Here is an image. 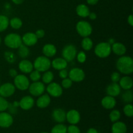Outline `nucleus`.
<instances>
[{"label": "nucleus", "mask_w": 133, "mask_h": 133, "mask_svg": "<svg viewBox=\"0 0 133 133\" xmlns=\"http://www.w3.org/2000/svg\"><path fill=\"white\" fill-rule=\"evenodd\" d=\"M116 68L125 75H129L133 72V59L129 56H121L116 61Z\"/></svg>", "instance_id": "obj_1"}, {"label": "nucleus", "mask_w": 133, "mask_h": 133, "mask_svg": "<svg viewBox=\"0 0 133 133\" xmlns=\"http://www.w3.org/2000/svg\"><path fill=\"white\" fill-rule=\"evenodd\" d=\"M51 66L50 60L45 56H40L35 60L33 62V67L35 70L40 72H45L49 70Z\"/></svg>", "instance_id": "obj_2"}, {"label": "nucleus", "mask_w": 133, "mask_h": 133, "mask_svg": "<svg viewBox=\"0 0 133 133\" xmlns=\"http://www.w3.org/2000/svg\"><path fill=\"white\" fill-rule=\"evenodd\" d=\"M4 43L10 49H18L22 44V37L17 33L8 34L4 39Z\"/></svg>", "instance_id": "obj_3"}, {"label": "nucleus", "mask_w": 133, "mask_h": 133, "mask_svg": "<svg viewBox=\"0 0 133 133\" xmlns=\"http://www.w3.org/2000/svg\"><path fill=\"white\" fill-rule=\"evenodd\" d=\"M112 52L111 45L107 42H100L96 45L94 49V53L97 57L101 58H105L109 57Z\"/></svg>", "instance_id": "obj_4"}, {"label": "nucleus", "mask_w": 133, "mask_h": 133, "mask_svg": "<svg viewBox=\"0 0 133 133\" xmlns=\"http://www.w3.org/2000/svg\"><path fill=\"white\" fill-rule=\"evenodd\" d=\"M76 30L81 36L83 38L88 37L92 34V27L89 22L81 20L77 23Z\"/></svg>", "instance_id": "obj_5"}, {"label": "nucleus", "mask_w": 133, "mask_h": 133, "mask_svg": "<svg viewBox=\"0 0 133 133\" xmlns=\"http://www.w3.org/2000/svg\"><path fill=\"white\" fill-rule=\"evenodd\" d=\"M14 85L19 90H26L30 85L29 79L23 74H18L14 78Z\"/></svg>", "instance_id": "obj_6"}, {"label": "nucleus", "mask_w": 133, "mask_h": 133, "mask_svg": "<svg viewBox=\"0 0 133 133\" xmlns=\"http://www.w3.org/2000/svg\"><path fill=\"white\" fill-rule=\"evenodd\" d=\"M77 54V49L75 45L73 44L66 45L62 49V58H64L68 62L74 61L76 58Z\"/></svg>", "instance_id": "obj_7"}, {"label": "nucleus", "mask_w": 133, "mask_h": 133, "mask_svg": "<svg viewBox=\"0 0 133 133\" xmlns=\"http://www.w3.org/2000/svg\"><path fill=\"white\" fill-rule=\"evenodd\" d=\"M30 94L35 97H38L44 93L45 90L44 83L40 82V81L33 82L32 84H30L28 88Z\"/></svg>", "instance_id": "obj_8"}, {"label": "nucleus", "mask_w": 133, "mask_h": 133, "mask_svg": "<svg viewBox=\"0 0 133 133\" xmlns=\"http://www.w3.org/2000/svg\"><path fill=\"white\" fill-rule=\"evenodd\" d=\"M68 77L73 82H79L83 81L85 78V73L79 68H74L71 69L68 73Z\"/></svg>", "instance_id": "obj_9"}, {"label": "nucleus", "mask_w": 133, "mask_h": 133, "mask_svg": "<svg viewBox=\"0 0 133 133\" xmlns=\"http://www.w3.org/2000/svg\"><path fill=\"white\" fill-rule=\"evenodd\" d=\"M46 90L48 94L50 96L54 97H58L63 93L62 87L55 82H51L48 84V86L46 88Z\"/></svg>", "instance_id": "obj_10"}, {"label": "nucleus", "mask_w": 133, "mask_h": 133, "mask_svg": "<svg viewBox=\"0 0 133 133\" xmlns=\"http://www.w3.org/2000/svg\"><path fill=\"white\" fill-rule=\"evenodd\" d=\"M15 91V86L10 83H6L0 86V96H2L5 98L12 96Z\"/></svg>", "instance_id": "obj_11"}, {"label": "nucleus", "mask_w": 133, "mask_h": 133, "mask_svg": "<svg viewBox=\"0 0 133 133\" xmlns=\"http://www.w3.org/2000/svg\"><path fill=\"white\" fill-rule=\"evenodd\" d=\"M13 121L14 119L10 113L5 111L0 112V127L8 128L12 125Z\"/></svg>", "instance_id": "obj_12"}, {"label": "nucleus", "mask_w": 133, "mask_h": 133, "mask_svg": "<svg viewBox=\"0 0 133 133\" xmlns=\"http://www.w3.org/2000/svg\"><path fill=\"white\" fill-rule=\"evenodd\" d=\"M22 43L28 47L35 45L38 42V38L34 32H26L22 37Z\"/></svg>", "instance_id": "obj_13"}, {"label": "nucleus", "mask_w": 133, "mask_h": 133, "mask_svg": "<svg viewBox=\"0 0 133 133\" xmlns=\"http://www.w3.org/2000/svg\"><path fill=\"white\" fill-rule=\"evenodd\" d=\"M66 120L71 125H76L80 122V113L75 109L69 110L66 112Z\"/></svg>", "instance_id": "obj_14"}, {"label": "nucleus", "mask_w": 133, "mask_h": 133, "mask_svg": "<svg viewBox=\"0 0 133 133\" xmlns=\"http://www.w3.org/2000/svg\"><path fill=\"white\" fill-rule=\"evenodd\" d=\"M35 105V100L33 97L29 96H26L22 97L19 102V106L24 110H30Z\"/></svg>", "instance_id": "obj_15"}, {"label": "nucleus", "mask_w": 133, "mask_h": 133, "mask_svg": "<svg viewBox=\"0 0 133 133\" xmlns=\"http://www.w3.org/2000/svg\"><path fill=\"white\" fill-rule=\"evenodd\" d=\"M53 120L58 123H64L66 120V112L61 108H57L53 110L52 112Z\"/></svg>", "instance_id": "obj_16"}, {"label": "nucleus", "mask_w": 133, "mask_h": 133, "mask_svg": "<svg viewBox=\"0 0 133 133\" xmlns=\"http://www.w3.org/2000/svg\"><path fill=\"white\" fill-rule=\"evenodd\" d=\"M121 90L122 88L118 83H112L107 87L106 92L108 96L115 97L120 94Z\"/></svg>", "instance_id": "obj_17"}, {"label": "nucleus", "mask_w": 133, "mask_h": 133, "mask_svg": "<svg viewBox=\"0 0 133 133\" xmlns=\"http://www.w3.org/2000/svg\"><path fill=\"white\" fill-rule=\"evenodd\" d=\"M19 70L23 74H30L33 70V64L30 61L23 59L19 62L18 64Z\"/></svg>", "instance_id": "obj_18"}, {"label": "nucleus", "mask_w": 133, "mask_h": 133, "mask_svg": "<svg viewBox=\"0 0 133 133\" xmlns=\"http://www.w3.org/2000/svg\"><path fill=\"white\" fill-rule=\"evenodd\" d=\"M38 98L36 100V106L40 109H45L48 107L51 103V97L49 94H42L38 96Z\"/></svg>", "instance_id": "obj_19"}, {"label": "nucleus", "mask_w": 133, "mask_h": 133, "mask_svg": "<svg viewBox=\"0 0 133 133\" xmlns=\"http://www.w3.org/2000/svg\"><path fill=\"white\" fill-rule=\"evenodd\" d=\"M116 105V101L114 97L110 96H106L101 100V105L103 107L107 110H111L114 109Z\"/></svg>", "instance_id": "obj_20"}, {"label": "nucleus", "mask_w": 133, "mask_h": 133, "mask_svg": "<svg viewBox=\"0 0 133 133\" xmlns=\"http://www.w3.org/2000/svg\"><path fill=\"white\" fill-rule=\"evenodd\" d=\"M112 51L118 56H123L125 54L126 47L125 46L124 44L120 42H114L112 45H111Z\"/></svg>", "instance_id": "obj_21"}, {"label": "nucleus", "mask_w": 133, "mask_h": 133, "mask_svg": "<svg viewBox=\"0 0 133 133\" xmlns=\"http://www.w3.org/2000/svg\"><path fill=\"white\" fill-rule=\"evenodd\" d=\"M121 88L123 89L124 90H131L133 87V81L131 77L128 75L123 77L120 79L119 81Z\"/></svg>", "instance_id": "obj_22"}, {"label": "nucleus", "mask_w": 133, "mask_h": 133, "mask_svg": "<svg viewBox=\"0 0 133 133\" xmlns=\"http://www.w3.org/2000/svg\"><path fill=\"white\" fill-rule=\"evenodd\" d=\"M57 48L52 44H47L42 48V53L47 57H53L57 53Z\"/></svg>", "instance_id": "obj_23"}, {"label": "nucleus", "mask_w": 133, "mask_h": 133, "mask_svg": "<svg viewBox=\"0 0 133 133\" xmlns=\"http://www.w3.org/2000/svg\"><path fill=\"white\" fill-rule=\"evenodd\" d=\"M51 66L57 70H61L62 69H65L68 66V62L63 58H56L51 62Z\"/></svg>", "instance_id": "obj_24"}, {"label": "nucleus", "mask_w": 133, "mask_h": 133, "mask_svg": "<svg viewBox=\"0 0 133 133\" xmlns=\"http://www.w3.org/2000/svg\"><path fill=\"white\" fill-rule=\"evenodd\" d=\"M127 125L123 122L118 121L112 126V133H127Z\"/></svg>", "instance_id": "obj_25"}, {"label": "nucleus", "mask_w": 133, "mask_h": 133, "mask_svg": "<svg viewBox=\"0 0 133 133\" xmlns=\"http://www.w3.org/2000/svg\"><path fill=\"white\" fill-rule=\"evenodd\" d=\"M76 12L79 16L81 18H87L90 14V9L84 4H80L76 8Z\"/></svg>", "instance_id": "obj_26"}, {"label": "nucleus", "mask_w": 133, "mask_h": 133, "mask_svg": "<svg viewBox=\"0 0 133 133\" xmlns=\"http://www.w3.org/2000/svg\"><path fill=\"white\" fill-rule=\"evenodd\" d=\"M121 97H122V100L125 103H131L133 100L132 91L131 90H125L122 93Z\"/></svg>", "instance_id": "obj_27"}, {"label": "nucleus", "mask_w": 133, "mask_h": 133, "mask_svg": "<svg viewBox=\"0 0 133 133\" xmlns=\"http://www.w3.org/2000/svg\"><path fill=\"white\" fill-rule=\"evenodd\" d=\"M30 53V50L28 48V46L25 45L22 43L19 48H18V54L21 58H25L29 56Z\"/></svg>", "instance_id": "obj_28"}, {"label": "nucleus", "mask_w": 133, "mask_h": 133, "mask_svg": "<svg viewBox=\"0 0 133 133\" xmlns=\"http://www.w3.org/2000/svg\"><path fill=\"white\" fill-rule=\"evenodd\" d=\"M81 46L84 51H90L93 48V42L89 37H84L81 41Z\"/></svg>", "instance_id": "obj_29"}, {"label": "nucleus", "mask_w": 133, "mask_h": 133, "mask_svg": "<svg viewBox=\"0 0 133 133\" xmlns=\"http://www.w3.org/2000/svg\"><path fill=\"white\" fill-rule=\"evenodd\" d=\"M42 79V83L44 84H49L51 82H53V79H54V75H53V72L51 71H45L43 74L42 76L41 77Z\"/></svg>", "instance_id": "obj_30"}, {"label": "nucleus", "mask_w": 133, "mask_h": 133, "mask_svg": "<svg viewBox=\"0 0 133 133\" xmlns=\"http://www.w3.org/2000/svg\"><path fill=\"white\" fill-rule=\"evenodd\" d=\"M9 25L10 27L14 29H19L22 27V25H23V22H22V19L19 18H12L10 20H9Z\"/></svg>", "instance_id": "obj_31"}, {"label": "nucleus", "mask_w": 133, "mask_h": 133, "mask_svg": "<svg viewBox=\"0 0 133 133\" xmlns=\"http://www.w3.org/2000/svg\"><path fill=\"white\" fill-rule=\"evenodd\" d=\"M9 25V19L5 15H0V32L5 31Z\"/></svg>", "instance_id": "obj_32"}, {"label": "nucleus", "mask_w": 133, "mask_h": 133, "mask_svg": "<svg viewBox=\"0 0 133 133\" xmlns=\"http://www.w3.org/2000/svg\"><path fill=\"white\" fill-rule=\"evenodd\" d=\"M51 133H67V127L62 123H58L52 128Z\"/></svg>", "instance_id": "obj_33"}, {"label": "nucleus", "mask_w": 133, "mask_h": 133, "mask_svg": "<svg viewBox=\"0 0 133 133\" xmlns=\"http://www.w3.org/2000/svg\"><path fill=\"white\" fill-rule=\"evenodd\" d=\"M121 117V113L118 110H112L110 112L109 114V118L110 121L113 123L116 122H118Z\"/></svg>", "instance_id": "obj_34"}, {"label": "nucleus", "mask_w": 133, "mask_h": 133, "mask_svg": "<svg viewBox=\"0 0 133 133\" xmlns=\"http://www.w3.org/2000/svg\"><path fill=\"white\" fill-rule=\"evenodd\" d=\"M4 56H5V58L6 59V61L8 62H9V63H14L16 61V57L15 54L11 51L5 52Z\"/></svg>", "instance_id": "obj_35"}, {"label": "nucleus", "mask_w": 133, "mask_h": 133, "mask_svg": "<svg viewBox=\"0 0 133 133\" xmlns=\"http://www.w3.org/2000/svg\"><path fill=\"white\" fill-rule=\"evenodd\" d=\"M41 74H40V71H37V70H32L31 73H30L29 77L30 79L32 81V82H36L40 81V79H41Z\"/></svg>", "instance_id": "obj_36"}, {"label": "nucleus", "mask_w": 133, "mask_h": 133, "mask_svg": "<svg viewBox=\"0 0 133 133\" xmlns=\"http://www.w3.org/2000/svg\"><path fill=\"white\" fill-rule=\"evenodd\" d=\"M123 112L127 117H132L133 116V107L131 103L126 104L123 108Z\"/></svg>", "instance_id": "obj_37"}, {"label": "nucleus", "mask_w": 133, "mask_h": 133, "mask_svg": "<svg viewBox=\"0 0 133 133\" xmlns=\"http://www.w3.org/2000/svg\"><path fill=\"white\" fill-rule=\"evenodd\" d=\"M9 104V102L5 97L0 96V112H4L7 110Z\"/></svg>", "instance_id": "obj_38"}, {"label": "nucleus", "mask_w": 133, "mask_h": 133, "mask_svg": "<svg viewBox=\"0 0 133 133\" xmlns=\"http://www.w3.org/2000/svg\"><path fill=\"white\" fill-rule=\"evenodd\" d=\"M77 59L79 63H84L87 60V55L84 51H80L77 54Z\"/></svg>", "instance_id": "obj_39"}, {"label": "nucleus", "mask_w": 133, "mask_h": 133, "mask_svg": "<svg viewBox=\"0 0 133 133\" xmlns=\"http://www.w3.org/2000/svg\"><path fill=\"white\" fill-rule=\"evenodd\" d=\"M73 81L70 78H65L62 81V87L65 89H68L72 86Z\"/></svg>", "instance_id": "obj_40"}, {"label": "nucleus", "mask_w": 133, "mask_h": 133, "mask_svg": "<svg viewBox=\"0 0 133 133\" xmlns=\"http://www.w3.org/2000/svg\"><path fill=\"white\" fill-rule=\"evenodd\" d=\"M121 79V76L119 73L115 71L113 72L110 75V80L112 83H118Z\"/></svg>", "instance_id": "obj_41"}, {"label": "nucleus", "mask_w": 133, "mask_h": 133, "mask_svg": "<svg viewBox=\"0 0 133 133\" xmlns=\"http://www.w3.org/2000/svg\"><path fill=\"white\" fill-rule=\"evenodd\" d=\"M67 133H81L80 129L75 125H70L67 128Z\"/></svg>", "instance_id": "obj_42"}, {"label": "nucleus", "mask_w": 133, "mask_h": 133, "mask_svg": "<svg viewBox=\"0 0 133 133\" xmlns=\"http://www.w3.org/2000/svg\"><path fill=\"white\" fill-rule=\"evenodd\" d=\"M58 75H59L60 78L64 79L65 78H67L68 77V71L65 69H62V70H59V73H58Z\"/></svg>", "instance_id": "obj_43"}, {"label": "nucleus", "mask_w": 133, "mask_h": 133, "mask_svg": "<svg viewBox=\"0 0 133 133\" xmlns=\"http://www.w3.org/2000/svg\"><path fill=\"white\" fill-rule=\"evenodd\" d=\"M36 37L38 38H42L44 36H45V31L43 29H38L35 32Z\"/></svg>", "instance_id": "obj_44"}, {"label": "nucleus", "mask_w": 133, "mask_h": 133, "mask_svg": "<svg viewBox=\"0 0 133 133\" xmlns=\"http://www.w3.org/2000/svg\"><path fill=\"white\" fill-rule=\"evenodd\" d=\"M9 75L11 77L14 78L16 76H17V75H18V72H17V71L15 70V69L12 68V69H10V70H9Z\"/></svg>", "instance_id": "obj_45"}, {"label": "nucleus", "mask_w": 133, "mask_h": 133, "mask_svg": "<svg viewBox=\"0 0 133 133\" xmlns=\"http://www.w3.org/2000/svg\"><path fill=\"white\" fill-rule=\"evenodd\" d=\"M127 22L131 26H133V16L132 14H130L127 18Z\"/></svg>", "instance_id": "obj_46"}, {"label": "nucleus", "mask_w": 133, "mask_h": 133, "mask_svg": "<svg viewBox=\"0 0 133 133\" xmlns=\"http://www.w3.org/2000/svg\"><path fill=\"white\" fill-rule=\"evenodd\" d=\"M88 17L92 20H94V19H96L97 18V15H96V14L95 12H90Z\"/></svg>", "instance_id": "obj_47"}, {"label": "nucleus", "mask_w": 133, "mask_h": 133, "mask_svg": "<svg viewBox=\"0 0 133 133\" xmlns=\"http://www.w3.org/2000/svg\"><path fill=\"white\" fill-rule=\"evenodd\" d=\"M88 4L90 5H95L98 3L99 0H87Z\"/></svg>", "instance_id": "obj_48"}, {"label": "nucleus", "mask_w": 133, "mask_h": 133, "mask_svg": "<svg viewBox=\"0 0 133 133\" xmlns=\"http://www.w3.org/2000/svg\"><path fill=\"white\" fill-rule=\"evenodd\" d=\"M23 1L24 0H12V1L16 5H20L23 2Z\"/></svg>", "instance_id": "obj_49"}, {"label": "nucleus", "mask_w": 133, "mask_h": 133, "mask_svg": "<svg viewBox=\"0 0 133 133\" xmlns=\"http://www.w3.org/2000/svg\"><path fill=\"white\" fill-rule=\"evenodd\" d=\"M87 133H98L97 130L94 128H90L88 130Z\"/></svg>", "instance_id": "obj_50"}, {"label": "nucleus", "mask_w": 133, "mask_h": 133, "mask_svg": "<svg viewBox=\"0 0 133 133\" xmlns=\"http://www.w3.org/2000/svg\"><path fill=\"white\" fill-rule=\"evenodd\" d=\"M108 43H109V44H110V45H112L114 43V40L113 38H110V40H109V41L108 42Z\"/></svg>", "instance_id": "obj_51"}, {"label": "nucleus", "mask_w": 133, "mask_h": 133, "mask_svg": "<svg viewBox=\"0 0 133 133\" xmlns=\"http://www.w3.org/2000/svg\"><path fill=\"white\" fill-rule=\"evenodd\" d=\"M1 37H0V44H1Z\"/></svg>", "instance_id": "obj_52"}, {"label": "nucleus", "mask_w": 133, "mask_h": 133, "mask_svg": "<svg viewBox=\"0 0 133 133\" xmlns=\"http://www.w3.org/2000/svg\"><path fill=\"white\" fill-rule=\"evenodd\" d=\"M40 133H48V132H40Z\"/></svg>", "instance_id": "obj_53"}]
</instances>
